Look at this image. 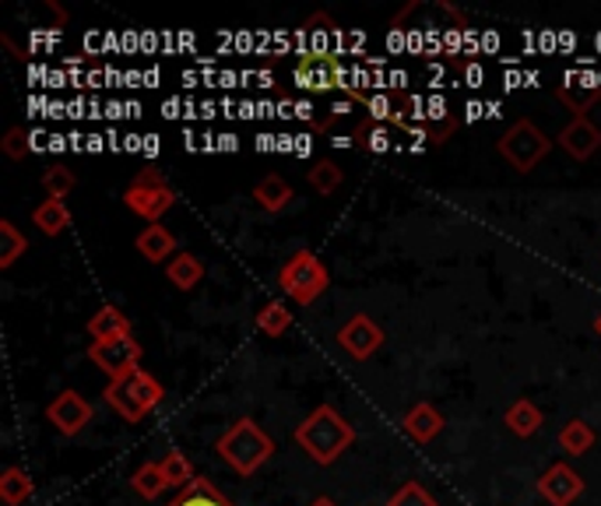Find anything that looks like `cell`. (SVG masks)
I'll return each instance as SVG.
<instances>
[{
    "label": "cell",
    "instance_id": "obj_18",
    "mask_svg": "<svg viewBox=\"0 0 601 506\" xmlns=\"http://www.w3.org/2000/svg\"><path fill=\"white\" fill-rule=\"evenodd\" d=\"M254 197H257V205L264 211L282 215L288 205H293V187H288L282 176H264L261 184L254 187Z\"/></svg>",
    "mask_w": 601,
    "mask_h": 506
},
{
    "label": "cell",
    "instance_id": "obj_9",
    "mask_svg": "<svg viewBox=\"0 0 601 506\" xmlns=\"http://www.w3.org/2000/svg\"><path fill=\"white\" fill-rule=\"evenodd\" d=\"M47 422L60 436H78L92 422V404L81 397L78 391H60L47 404Z\"/></svg>",
    "mask_w": 601,
    "mask_h": 506
},
{
    "label": "cell",
    "instance_id": "obj_33",
    "mask_svg": "<svg viewBox=\"0 0 601 506\" xmlns=\"http://www.w3.org/2000/svg\"><path fill=\"white\" fill-rule=\"evenodd\" d=\"M309 506H338L335 499H330V496H317L314 503H309Z\"/></svg>",
    "mask_w": 601,
    "mask_h": 506
},
{
    "label": "cell",
    "instance_id": "obj_15",
    "mask_svg": "<svg viewBox=\"0 0 601 506\" xmlns=\"http://www.w3.org/2000/svg\"><path fill=\"white\" fill-rule=\"evenodd\" d=\"M32 226L43 233V236H60V233H68L71 226V208L64 205V200H57V197H47L43 205H39L32 211Z\"/></svg>",
    "mask_w": 601,
    "mask_h": 506
},
{
    "label": "cell",
    "instance_id": "obj_31",
    "mask_svg": "<svg viewBox=\"0 0 601 506\" xmlns=\"http://www.w3.org/2000/svg\"><path fill=\"white\" fill-rule=\"evenodd\" d=\"M0 148H4L8 158H26L29 155V134L22 127H11L4 134V141H0Z\"/></svg>",
    "mask_w": 601,
    "mask_h": 506
},
{
    "label": "cell",
    "instance_id": "obj_8",
    "mask_svg": "<svg viewBox=\"0 0 601 506\" xmlns=\"http://www.w3.org/2000/svg\"><path fill=\"white\" fill-rule=\"evenodd\" d=\"M296 85L303 92H314V95H324V92H338L342 89V68L338 60L330 53H317V50H306L299 56V64L293 71Z\"/></svg>",
    "mask_w": 601,
    "mask_h": 506
},
{
    "label": "cell",
    "instance_id": "obj_14",
    "mask_svg": "<svg viewBox=\"0 0 601 506\" xmlns=\"http://www.w3.org/2000/svg\"><path fill=\"white\" fill-rule=\"evenodd\" d=\"M134 247L144 254V260H152V265H162V260H173L170 254H176V236L155 221V226L141 229V236L134 239Z\"/></svg>",
    "mask_w": 601,
    "mask_h": 506
},
{
    "label": "cell",
    "instance_id": "obj_24",
    "mask_svg": "<svg viewBox=\"0 0 601 506\" xmlns=\"http://www.w3.org/2000/svg\"><path fill=\"white\" fill-rule=\"evenodd\" d=\"M559 447H563L570 457H580L594 447V430L588 426L584 419H570L563 430H559Z\"/></svg>",
    "mask_w": 601,
    "mask_h": 506
},
{
    "label": "cell",
    "instance_id": "obj_3",
    "mask_svg": "<svg viewBox=\"0 0 601 506\" xmlns=\"http://www.w3.org/2000/svg\"><path fill=\"white\" fill-rule=\"evenodd\" d=\"M162 383L152 376V373H131V376H120V380H110L102 397H106L110 409L123 419V422H141L149 419L159 404H162Z\"/></svg>",
    "mask_w": 601,
    "mask_h": 506
},
{
    "label": "cell",
    "instance_id": "obj_22",
    "mask_svg": "<svg viewBox=\"0 0 601 506\" xmlns=\"http://www.w3.org/2000/svg\"><path fill=\"white\" fill-rule=\"evenodd\" d=\"M131 489L141 499H159L165 489H170V482H165V475H162V464L159 461H144L141 468L131 475Z\"/></svg>",
    "mask_w": 601,
    "mask_h": 506
},
{
    "label": "cell",
    "instance_id": "obj_28",
    "mask_svg": "<svg viewBox=\"0 0 601 506\" xmlns=\"http://www.w3.org/2000/svg\"><path fill=\"white\" fill-rule=\"evenodd\" d=\"M306 179H309V187H314L317 194H335V190L342 187L345 173L338 169V162L320 158V162H314V166H309Z\"/></svg>",
    "mask_w": 601,
    "mask_h": 506
},
{
    "label": "cell",
    "instance_id": "obj_12",
    "mask_svg": "<svg viewBox=\"0 0 601 506\" xmlns=\"http://www.w3.org/2000/svg\"><path fill=\"white\" fill-rule=\"evenodd\" d=\"M559 145L563 152L577 162H588L598 148H601V131L591 124L588 116H573L570 124L559 131Z\"/></svg>",
    "mask_w": 601,
    "mask_h": 506
},
{
    "label": "cell",
    "instance_id": "obj_5",
    "mask_svg": "<svg viewBox=\"0 0 601 506\" xmlns=\"http://www.w3.org/2000/svg\"><path fill=\"white\" fill-rule=\"evenodd\" d=\"M496 152H500L517 173H531L538 162L552 152V141L542 127H534L531 120H517V124L496 141Z\"/></svg>",
    "mask_w": 601,
    "mask_h": 506
},
{
    "label": "cell",
    "instance_id": "obj_1",
    "mask_svg": "<svg viewBox=\"0 0 601 506\" xmlns=\"http://www.w3.org/2000/svg\"><path fill=\"white\" fill-rule=\"evenodd\" d=\"M296 443L309 461L335 464L356 443V430H352V422L338 409L320 404L296 426Z\"/></svg>",
    "mask_w": 601,
    "mask_h": 506
},
{
    "label": "cell",
    "instance_id": "obj_32",
    "mask_svg": "<svg viewBox=\"0 0 601 506\" xmlns=\"http://www.w3.org/2000/svg\"><path fill=\"white\" fill-rule=\"evenodd\" d=\"M356 137H359V145H363V148L387 152V131H384V127H359Z\"/></svg>",
    "mask_w": 601,
    "mask_h": 506
},
{
    "label": "cell",
    "instance_id": "obj_19",
    "mask_svg": "<svg viewBox=\"0 0 601 506\" xmlns=\"http://www.w3.org/2000/svg\"><path fill=\"white\" fill-rule=\"evenodd\" d=\"M123 334H131V320L116 307H102L89 320V338H95V341H110V338H123Z\"/></svg>",
    "mask_w": 601,
    "mask_h": 506
},
{
    "label": "cell",
    "instance_id": "obj_6",
    "mask_svg": "<svg viewBox=\"0 0 601 506\" xmlns=\"http://www.w3.org/2000/svg\"><path fill=\"white\" fill-rule=\"evenodd\" d=\"M123 205H128L137 218L155 226V221L176 205V190L165 184V176L159 169H141L134 176V184L128 187V194H123Z\"/></svg>",
    "mask_w": 601,
    "mask_h": 506
},
{
    "label": "cell",
    "instance_id": "obj_26",
    "mask_svg": "<svg viewBox=\"0 0 601 506\" xmlns=\"http://www.w3.org/2000/svg\"><path fill=\"white\" fill-rule=\"evenodd\" d=\"M162 475H165V482H170V489H186L197 475H194V464H191V457H186L183 451H170L162 461Z\"/></svg>",
    "mask_w": 601,
    "mask_h": 506
},
{
    "label": "cell",
    "instance_id": "obj_17",
    "mask_svg": "<svg viewBox=\"0 0 601 506\" xmlns=\"http://www.w3.org/2000/svg\"><path fill=\"white\" fill-rule=\"evenodd\" d=\"M165 278H170L180 292H191L204 281V265L194 254H176L170 265H165Z\"/></svg>",
    "mask_w": 601,
    "mask_h": 506
},
{
    "label": "cell",
    "instance_id": "obj_29",
    "mask_svg": "<svg viewBox=\"0 0 601 506\" xmlns=\"http://www.w3.org/2000/svg\"><path fill=\"white\" fill-rule=\"evenodd\" d=\"M387 506H440V503H437V496H432L429 489H422L419 482H405L401 489L387 499Z\"/></svg>",
    "mask_w": 601,
    "mask_h": 506
},
{
    "label": "cell",
    "instance_id": "obj_10",
    "mask_svg": "<svg viewBox=\"0 0 601 506\" xmlns=\"http://www.w3.org/2000/svg\"><path fill=\"white\" fill-rule=\"evenodd\" d=\"M338 345H342L352 359H369V355L380 352L384 331H380V323L373 320V317L356 313V317H352L345 328L338 331Z\"/></svg>",
    "mask_w": 601,
    "mask_h": 506
},
{
    "label": "cell",
    "instance_id": "obj_20",
    "mask_svg": "<svg viewBox=\"0 0 601 506\" xmlns=\"http://www.w3.org/2000/svg\"><path fill=\"white\" fill-rule=\"evenodd\" d=\"M507 426L517 436H534L538 430H542V409H538V404L528 401V397L513 401L507 409Z\"/></svg>",
    "mask_w": 601,
    "mask_h": 506
},
{
    "label": "cell",
    "instance_id": "obj_4",
    "mask_svg": "<svg viewBox=\"0 0 601 506\" xmlns=\"http://www.w3.org/2000/svg\"><path fill=\"white\" fill-rule=\"evenodd\" d=\"M278 286L282 292L296 302V307H309V302H317L327 286H330V275L324 268V260L317 254H309V250H299L293 254L282 265L278 271Z\"/></svg>",
    "mask_w": 601,
    "mask_h": 506
},
{
    "label": "cell",
    "instance_id": "obj_30",
    "mask_svg": "<svg viewBox=\"0 0 601 506\" xmlns=\"http://www.w3.org/2000/svg\"><path fill=\"white\" fill-rule=\"evenodd\" d=\"M43 190L47 197H57V200H64L71 190H74V173L68 166H50L43 173Z\"/></svg>",
    "mask_w": 601,
    "mask_h": 506
},
{
    "label": "cell",
    "instance_id": "obj_2",
    "mask_svg": "<svg viewBox=\"0 0 601 506\" xmlns=\"http://www.w3.org/2000/svg\"><path fill=\"white\" fill-rule=\"evenodd\" d=\"M218 457L230 464V468L243 478H251L261 472L275 454V440L267 436L254 419H236L230 430H225L215 443Z\"/></svg>",
    "mask_w": 601,
    "mask_h": 506
},
{
    "label": "cell",
    "instance_id": "obj_11",
    "mask_svg": "<svg viewBox=\"0 0 601 506\" xmlns=\"http://www.w3.org/2000/svg\"><path fill=\"white\" fill-rule=\"evenodd\" d=\"M584 493V478H580L570 464H552V468L538 478V496H542L549 506H573Z\"/></svg>",
    "mask_w": 601,
    "mask_h": 506
},
{
    "label": "cell",
    "instance_id": "obj_21",
    "mask_svg": "<svg viewBox=\"0 0 601 506\" xmlns=\"http://www.w3.org/2000/svg\"><path fill=\"white\" fill-rule=\"evenodd\" d=\"M32 493H35V485H32L29 472H22L18 464L4 468V475H0V499H4L8 506H22L32 499Z\"/></svg>",
    "mask_w": 601,
    "mask_h": 506
},
{
    "label": "cell",
    "instance_id": "obj_7",
    "mask_svg": "<svg viewBox=\"0 0 601 506\" xmlns=\"http://www.w3.org/2000/svg\"><path fill=\"white\" fill-rule=\"evenodd\" d=\"M141 341L134 334H123V338H110V341H92L89 345V362L95 370H102L110 380L120 376H131L141 370Z\"/></svg>",
    "mask_w": 601,
    "mask_h": 506
},
{
    "label": "cell",
    "instance_id": "obj_34",
    "mask_svg": "<svg viewBox=\"0 0 601 506\" xmlns=\"http://www.w3.org/2000/svg\"><path fill=\"white\" fill-rule=\"evenodd\" d=\"M594 331H598V338H601V317L594 320Z\"/></svg>",
    "mask_w": 601,
    "mask_h": 506
},
{
    "label": "cell",
    "instance_id": "obj_13",
    "mask_svg": "<svg viewBox=\"0 0 601 506\" xmlns=\"http://www.w3.org/2000/svg\"><path fill=\"white\" fill-rule=\"evenodd\" d=\"M401 430L408 433V440H416L419 447H426V443H432L440 436V430H444V415L432 409V404H416L405 419H401Z\"/></svg>",
    "mask_w": 601,
    "mask_h": 506
},
{
    "label": "cell",
    "instance_id": "obj_25",
    "mask_svg": "<svg viewBox=\"0 0 601 506\" xmlns=\"http://www.w3.org/2000/svg\"><path fill=\"white\" fill-rule=\"evenodd\" d=\"M26 250H29V239L22 236V229H18L11 218L0 221V271L14 268V260Z\"/></svg>",
    "mask_w": 601,
    "mask_h": 506
},
{
    "label": "cell",
    "instance_id": "obj_27",
    "mask_svg": "<svg viewBox=\"0 0 601 506\" xmlns=\"http://www.w3.org/2000/svg\"><path fill=\"white\" fill-rule=\"evenodd\" d=\"M556 95L563 99V106H570L577 116H584L594 103H601V85H559Z\"/></svg>",
    "mask_w": 601,
    "mask_h": 506
},
{
    "label": "cell",
    "instance_id": "obj_16",
    "mask_svg": "<svg viewBox=\"0 0 601 506\" xmlns=\"http://www.w3.org/2000/svg\"><path fill=\"white\" fill-rule=\"evenodd\" d=\"M170 506H236L230 496H222L215 485L208 482V478H194L186 489H180L173 499H170Z\"/></svg>",
    "mask_w": 601,
    "mask_h": 506
},
{
    "label": "cell",
    "instance_id": "obj_23",
    "mask_svg": "<svg viewBox=\"0 0 601 506\" xmlns=\"http://www.w3.org/2000/svg\"><path fill=\"white\" fill-rule=\"evenodd\" d=\"M288 328H293V310H288L282 299L264 302V307L257 310V331H261V334H267V338H282Z\"/></svg>",
    "mask_w": 601,
    "mask_h": 506
}]
</instances>
